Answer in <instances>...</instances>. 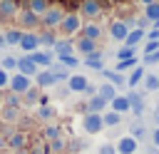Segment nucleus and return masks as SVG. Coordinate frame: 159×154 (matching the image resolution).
I'll use <instances>...</instances> for the list:
<instances>
[{
  "label": "nucleus",
  "mask_w": 159,
  "mask_h": 154,
  "mask_svg": "<svg viewBox=\"0 0 159 154\" xmlns=\"http://www.w3.org/2000/svg\"><path fill=\"white\" fill-rule=\"evenodd\" d=\"M97 154H117V152H114V144H99Z\"/></svg>",
  "instance_id": "nucleus-44"
},
{
  "label": "nucleus",
  "mask_w": 159,
  "mask_h": 154,
  "mask_svg": "<svg viewBox=\"0 0 159 154\" xmlns=\"http://www.w3.org/2000/svg\"><path fill=\"white\" fill-rule=\"evenodd\" d=\"M75 47H77V50H80L82 55H89V52H94V50H97V42H92V40H84V37H80Z\"/></svg>",
  "instance_id": "nucleus-25"
},
{
  "label": "nucleus",
  "mask_w": 159,
  "mask_h": 154,
  "mask_svg": "<svg viewBox=\"0 0 159 154\" xmlns=\"http://www.w3.org/2000/svg\"><path fill=\"white\" fill-rule=\"evenodd\" d=\"M0 104H2V94H0Z\"/></svg>",
  "instance_id": "nucleus-55"
},
{
  "label": "nucleus",
  "mask_w": 159,
  "mask_h": 154,
  "mask_svg": "<svg viewBox=\"0 0 159 154\" xmlns=\"http://www.w3.org/2000/svg\"><path fill=\"white\" fill-rule=\"evenodd\" d=\"M65 152V139L60 137V139H52L50 142V154H62Z\"/></svg>",
  "instance_id": "nucleus-37"
},
{
  "label": "nucleus",
  "mask_w": 159,
  "mask_h": 154,
  "mask_svg": "<svg viewBox=\"0 0 159 154\" xmlns=\"http://www.w3.org/2000/svg\"><path fill=\"white\" fill-rule=\"evenodd\" d=\"M139 2H142V5L147 7V5H152V2H157V0H139Z\"/></svg>",
  "instance_id": "nucleus-52"
},
{
  "label": "nucleus",
  "mask_w": 159,
  "mask_h": 154,
  "mask_svg": "<svg viewBox=\"0 0 159 154\" xmlns=\"http://www.w3.org/2000/svg\"><path fill=\"white\" fill-rule=\"evenodd\" d=\"M109 104H112V112H117L119 117H122L124 112H129V102H127V97H124V94H117Z\"/></svg>",
  "instance_id": "nucleus-16"
},
{
  "label": "nucleus",
  "mask_w": 159,
  "mask_h": 154,
  "mask_svg": "<svg viewBox=\"0 0 159 154\" xmlns=\"http://www.w3.org/2000/svg\"><path fill=\"white\" fill-rule=\"evenodd\" d=\"M137 149H139V142H137V139H132L129 134H127V137H122V139L114 144V152H117V154H137Z\"/></svg>",
  "instance_id": "nucleus-4"
},
{
  "label": "nucleus",
  "mask_w": 159,
  "mask_h": 154,
  "mask_svg": "<svg viewBox=\"0 0 159 154\" xmlns=\"http://www.w3.org/2000/svg\"><path fill=\"white\" fill-rule=\"evenodd\" d=\"M157 2H159V0H157Z\"/></svg>",
  "instance_id": "nucleus-57"
},
{
  "label": "nucleus",
  "mask_w": 159,
  "mask_h": 154,
  "mask_svg": "<svg viewBox=\"0 0 159 154\" xmlns=\"http://www.w3.org/2000/svg\"><path fill=\"white\" fill-rule=\"evenodd\" d=\"M144 89L147 92H154V89H159V75H144Z\"/></svg>",
  "instance_id": "nucleus-30"
},
{
  "label": "nucleus",
  "mask_w": 159,
  "mask_h": 154,
  "mask_svg": "<svg viewBox=\"0 0 159 154\" xmlns=\"http://www.w3.org/2000/svg\"><path fill=\"white\" fill-rule=\"evenodd\" d=\"M94 92H97V97H99V99H104V102H112V99L117 97V89H114L109 82H102Z\"/></svg>",
  "instance_id": "nucleus-14"
},
{
  "label": "nucleus",
  "mask_w": 159,
  "mask_h": 154,
  "mask_svg": "<svg viewBox=\"0 0 159 154\" xmlns=\"http://www.w3.org/2000/svg\"><path fill=\"white\" fill-rule=\"evenodd\" d=\"M55 52L57 55H72V50H75V45L70 42V40H55Z\"/></svg>",
  "instance_id": "nucleus-24"
},
{
  "label": "nucleus",
  "mask_w": 159,
  "mask_h": 154,
  "mask_svg": "<svg viewBox=\"0 0 159 154\" xmlns=\"http://www.w3.org/2000/svg\"><path fill=\"white\" fill-rule=\"evenodd\" d=\"M15 62H17V57H12V55H7V57H2V62H0V70H15Z\"/></svg>",
  "instance_id": "nucleus-39"
},
{
  "label": "nucleus",
  "mask_w": 159,
  "mask_h": 154,
  "mask_svg": "<svg viewBox=\"0 0 159 154\" xmlns=\"http://www.w3.org/2000/svg\"><path fill=\"white\" fill-rule=\"evenodd\" d=\"M87 77L84 75H70V79H67V89L70 92H84L87 89Z\"/></svg>",
  "instance_id": "nucleus-10"
},
{
  "label": "nucleus",
  "mask_w": 159,
  "mask_h": 154,
  "mask_svg": "<svg viewBox=\"0 0 159 154\" xmlns=\"http://www.w3.org/2000/svg\"><path fill=\"white\" fill-rule=\"evenodd\" d=\"M7 87L12 89V94H25L32 84H30V77H22V75H12L10 77V82H7Z\"/></svg>",
  "instance_id": "nucleus-3"
},
{
  "label": "nucleus",
  "mask_w": 159,
  "mask_h": 154,
  "mask_svg": "<svg viewBox=\"0 0 159 154\" xmlns=\"http://www.w3.org/2000/svg\"><path fill=\"white\" fill-rule=\"evenodd\" d=\"M127 32H129V22H127V20H114V22L109 25V35H112V40H117V42H124Z\"/></svg>",
  "instance_id": "nucleus-5"
},
{
  "label": "nucleus",
  "mask_w": 159,
  "mask_h": 154,
  "mask_svg": "<svg viewBox=\"0 0 159 154\" xmlns=\"http://www.w3.org/2000/svg\"><path fill=\"white\" fill-rule=\"evenodd\" d=\"M159 50V42H147L144 45V55H152V52H157Z\"/></svg>",
  "instance_id": "nucleus-46"
},
{
  "label": "nucleus",
  "mask_w": 159,
  "mask_h": 154,
  "mask_svg": "<svg viewBox=\"0 0 159 154\" xmlns=\"http://www.w3.org/2000/svg\"><path fill=\"white\" fill-rule=\"evenodd\" d=\"M99 32H102V30H99V25H94V22H92V25H84V27H82V37H84V40H92V42H97Z\"/></svg>",
  "instance_id": "nucleus-23"
},
{
  "label": "nucleus",
  "mask_w": 159,
  "mask_h": 154,
  "mask_svg": "<svg viewBox=\"0 0 159 154\" xmlns=\"http://www.w3.org/2000/svg\"><path fill=\"white\" fill-rule=\"evenodd\" d=\"M142 40H144V32H142V30H132V32H127V37H124V47H137Z\"/></svg>",
  "instance_id": "nucleus-22"
},
{
  "label": "nucleus",
  "mask_w": 159,
  "mask_h": 154,
  "mask_svg": "<svg viewBox=\"0 0 159 154\" xmlns=\"http://www.w3.org/2000/svg\"><path fill=\"white\" fill-rule=\"evenodd\" d=\"M15 70H17V75H22V77H35V75H37V67H35L27 57H20V60L15 62Z\"/></svg>",
  "instance_id": "nucleus-9"
},
{
  "label": "nucleus",
  "mask_w": 159,
  "mask_h": 154,
  "mask_svg": "<svg viewBox=\"0 0 159 154\" xmlns=\"http://www.w3.org/2000/svg\"><path fill=\"white\" fill-rule=\"evenodd\" d=\"M37 22H40V17H37V15H32L30 10H22V12H20V25H22V27H27V30H30V27H35Z\"/></svg>",
  "instance_id": "nucleus-21"
},
{
  "label": "nucleus",
  "mask_w": 159,
  "mask_h": 154,
  "mask_svg": "<svg viewBox=\"0 0 159 154\" xmlns=\"http://www.w3.org/2000/svg\"><path fill=\"white\" fill-rule=\"evenodd\" d=\"M7 82H10V75H7L5 70H0V89H2V87H7Z\"/></svg>",
  "instance_id": "nucleus-47"
},
{
  "label": "nucleus",
  "mask_w": 159,
  "mask_h": 154,
  "mask_svg": "<svg viewBox=\"0 0 159 154\" xmlns=\"http://www.w3.org/2000/svg\"><path fill=\"white\" fill-rule=\"evenodd\" d=\"M37 117H40V119H52V117H55V107H50V104H47V107H40V109H37Z\"/></svg>",
  "instance_id": "nucleus-40"
},
{
  "label": "nucleus",
  "mask_w": 159,
  "mask_h": 154,
  "mask_svg": "<svg viewBox=\"0 0 159 154\" xmlns=\"http://www.w3.org/2000/svg\"><path fill=\"white\" fill-rule=\"evenodd\" d=\"M57 60H60L57 65H62V67H77L80 65V57H75V55H60Z\"/></svg>",
  "instance_id": "nucleus-32"
},
{
  "label": "nucleus",
  "mask_w": 159,
  "mask_h": 154,
  "mask_svg": "<svg viewBox=\"0 0 159 154\" xmlns=\"http://www.w3.org/2000/svg\"><path fill=\"white\" fill-rule=\"evenodd\" d=\"M32 15H37V17H42L45 15V10H47V2L45 0H30V7H27Z\"/></svg>",
  "instance_id": "nucleus-29"
},
{
  "label": "nucleus",
  "mask_w": 159,
  "mask_h": 154,
  "mask_svg": "<svg viewBox=\"0 0 159 154\" xmlns=\"http://www.w3.org/2000/svg\"><path fill=\"white\" fill-rule=\"evenodd\" d=\"M5 104H7V107H20V94H7Z\"/></svg>",
  "instance_id": "nucleus-42"
},
{
  "label": "nucleus",
  "mask_w": 159,
  "mask_h": 154,
  "mask_svg": "<svg viewBox=\"0 0 159 154\" xmlns=\"http://www.w3.org/2000/svg\"><path fill=\"white\" fill-rule=\"evenodd\" d=\"M82 129H84L87 134H99V132L104 129V124H102V114L87 112V114L82 117Z\"/></svg>",
  "instance_id": "nucleus-1"
},
{
  "label": "nucleus",
  "mask_w": 159,
  "mask_h": 154,
  "mask_svg": "<svg viewBox=\"0 0 159 154\" xmlns=\"http://www.w3.org/2000/svg\"><path fill=\"white\" fill-rule=\"evenodd\" d=\"M157 62H159V50L152 55H144V65H157Z\"/></svg>",
  "instance_id": "nucleus-43"
},
{
  "label": "nucleus",
  "mask_w": 159,
  "mask_h": 154,
  "mask_svg": "<svg viewBox=\"0 0 159 154\" xmlns=\"http://www.w3.org/2000/svg\"><path fill=\"white\" fill-rule=\"evenodd\" d=\"M10 154H15V152H10Z\"/></svg>",
  "instance_id": "nucleus-56"
},
{
  "label": "nucleus",
  "mask_w": 159,
  "mask_h": 154,
  "mask_svg": "<svg viewBox=\"0 0 159 154\" xmlns=\"http://www.w3.org/2000/svg\"><path fill=\"white\" fill-rule=\"evenodd\" d=\"M102 75L107 77V82L117 89V87H124L127 84V79H124V75H119V72H114V70H102Z\"/></svg>",
  "instance_id": "nucleus-15"
},
{
  "label": "nucleus",
  "mask_w": 159,
  "mask_h": 154,
  "mask_svg": "<svg viewBox=\"0 0 159 154\" xmlns=\"http://www.w3.org/2000/svg\"><path fill=\"white\" fill-rule=\"evenodd\" d=\"M25 97H27V102H37V89H32V87H30V89L25 92Z\"/></svg>",
  "instance_id": "nucleus-48"
},
{
  "label": "nucleus",
  "mask_w": 159,
  "mask_h": 154,
  "mask_svg": "<svg viewBox=\"0 0 159 154\" xmlns=\"http://www.w3.org/2000/svg\"><path fill=\"white\" fill-rule=\"evenodd\" d=\"M154 119H157V127H159V107H157V114H154Z\"/></svg>",
  "instance_id": "nucleus-53"
},
{
  "label": "nucleus",
  "mask_w": 159,
  "mask_h": 154,
  "mask_svg": "<svg viewBox=\"0 0 159 154\" xmlns=\"http://www.w3.org/2000/svg\"><path fill=\"white\" fill-rule=\"evenodd\" d=\"M20 50H25L27 55L35 52V50H40V40H37V35H35V32H22V37H20Z\"/></svg>",
  "instance_id": "nucleus-8"
},
{
  "label": "nucleus",
  "mask_w": 159,
  "mask_h": 154,
  "mask_svg": "<svg viewBox=\"0 0 159 154\" xmlns=\"http://www.w3.org/2000/svg\"><path fill=\"white\" fill-rule=\"evenodd\" d=\"M37 40H40V45H55V35L52 32H42V35H37Z\"/></svg>",
  "instance_id": "nucleus-41"
},
{
  "label": "nucleus",
  "mask_w": 159,
  "mask_h": 154,
  "mask_svg": "<svg viewBox=\"0 0 159 154\" xmlns=\"http://www.w3.org/2000/svg\"><path fill=\"white\" fill-rule=\"evenodd\" d=\"M62 17H65V15L60 12V7H47V10H45V15H42L40 20H42V25H45V27H57V25L62 22Z\"/></svg>",
  "instance_id": "nucleus-6"
},
{
  "label": "nucleus",
  "mask_w": 159,
  "mask_h": 154,
  "mask_svg": "<svg viewBox=\"0 0 159 154\" xmlns=\"http://www.w3.org/2000/svg\"><path fill=\"white\" fill-rule=\"evenodd\" d=\"M132 57H134V47H119L117 62H124V60H132Z\"/></svg>",
  "instance_id": "nucleus-35"
},
{
  "label": "nucleus",
  "mask_w": 159,
  "mask_h": 154,
  "mask_svg": "<svg viewBox=\"0 0 159 154\" xmlns=\"http://www.w3.org/2000/svg\"><path fill=\"white\" fill-rule=\"evenodd\" d=\"M27 60H30L37 70H40V67H42V70H47V67L55 62L52 52H47V50H35V52H30V55H27Z\"/></svg>",
  "instance_id": "nucleus-2"
},
{
  "label": "nucleus",
  "mask_w": 159,
  "mask_h": 154,
  "mask_svg": "<svg viewBox=\"0 0 159 154\" xmlns=\"http://www.w3.org/2000/svg\"><path fill=\"white\" fill-rule=\"evenodd\" d=\"M2 119H5V122H17V119H20V107H7V104H2Z\"/></svg>",
  "instance_id": "nucleus-26"
},
{
  "label": "nucleus",
  "mask_w": 159,
  "mask_h": 154,
  "mask_svg": "<svg viewBox=\"0 0 159 154\" xmlns=\"http://www.w3.org/2000/svg\"><path fill=\"white\" fill-rule=\"evenodd\" d=\"M137 67V57H132V60H124V62H117V72L122 75L124 70H134Z\"/></svg>",
  "instance_id": "nucleus-38"
},
{
  "label": "nucleus",
  "mask_w": 159,
  "mask_h": 154,
  "mask_svg": "<svg viewBox=\"0 0 159 154\" xmlns=\"http://www.w3.org/2000/svg\"><path fill=\"white\" fill-rule=\"evenodd\" d=\"M119 122H122V117L117 112H102V124L104 127H117Z\"/></svg>",
  "instance_id": "nucleus-28"
},
{
  "label": "nucleus",
  "mask_w": 159,
  "mask_h": 154,
  "mask_svg": "<svg viewBox=\"0 0 159 154\" xmlns=\"http://www.w3.org/2000/svg\"><path fill=\"white\" fill-rule=\"evenodd\" d=\"M144 134H147V129H144V124H139V122H134V124H132V129H129V137H132V139H137V137L142 139Z\"/></svg>",
  "instance_id": "nucleus-36"
},
{
  "label": "nucleus",
  "mask_w": 159,
  "mask_h": 154,
  "mask_svg": "<svg viewBox=\"0 0 159 154\" xmlns=\"http://www.w3.org/2000/svg\"><path fill=\"white\" fill-rule=\"evenodd\" d=\"M124 97H127V102H129V109H132L134 114H142V109H144L142 97H139L137 92H129V94H124Z\"/></svg>",
  "instance_id": "nucleus-18"
},
{
  "label": "nucleus",
  "mask_w": 159,
  "mask_h": 154,
  "mask_svg": "<svg viewBox=\"0 0 159 154\" xmlns=\"http://www.w3.org/2000/svg\"><path fill=\"white\" fill-rule=\"evenodd\" d=\"M144 37H147L149 42H159V30L154 27V30H149V32H144Z\"/></svg>",
  "instance_id": "nucleus-45"
},
{
  "label": "nucleus",
  "mask_w": 159,
  "mask_h": 154,
  "mask_svg": "<svg viewBox=\"0 0 159 154\" xmlns=\"http://www.w3.org/2000/svg\"><path fill=\"white\" fill-rule=\"evenodd\" d=\"M80 12H82V17H97L99 15V2L97 0H82Z\"/></svg>",
  "instance_id": "nucleus-13"
},
{
  "label": "nucleus",
  "mask_w": 159,
  "mask_h": 154,
  "mask_svg": "<svg viewBox=\"0 0 159 154\" xmlns=\"http://www.w3.org/2000/svg\"><path fill=\"white\" fill-rule=\"evenodd\" d=\"M84 65H87V67H94V70L102 72V70H104V65H102V52H99V50L89 52V55L84 57Z\"/></svg>",
  "instance_id": "nucleus-17"
},
{
  "label": "nucleus",
  "mask_w": 159,
  "mask_h": 154,
  "mask_svg": "<svg viewBox=\"0 0 159 154\" xmlns=\"http://www.w3.org/2000/svg\"><path fill=\"white\" fill-rule=\"evenodd\" d=\"M35 82H37V87H52V84H57V79H55V75L50 70H37Z\"/></svg>",
  "instance_id": "nucleus-12"
},
{
  "label": "nucleus",
  "mask_w": 159,
  "mask_h": 154,
  "mask_svg": "<svg viewBox=\"0 0 159 154\" xmlns=\"http://www.w3.org/2000/svg\"><path fill=\"white\" fill-rule=\"evenodd\" d=\"M144 17L149 20V22H159V2H152V5H147L144 7Z\"/></svg>",
  "instance_id": "nucleus-27"
},
{
  "label": "nucleus",
  "mask_w": 159,
  "mask_h": 154,
  "mask_svg": "<svg viewBox=\"0 0 159 154\" xmlns=\"http://www.w3.org/2000/svg\"><path fill=\"white\" fill-rule=\"evenodd\" d=\"M5 142H7L12 149H25V147H27V139H25V134H22V132H12V134H10V139H5Z\"/></svg>",
  "instance_id": "nucleus-20"
},
{
  "label": "nucleus",
  "mask_w": 159,
  "mask_h": 154,
  "mask_svg": "<svg viewBox=\"0 0 159 154\" xmlns=\"http://www.w3.org/2000/svg\"><path fill=\"white\" fill-rule=\"evenodd\" d=\"M20 37H22V32H20V30H7V32L2 35L5 45H20Z\"/></svg>",
  "instance_id": "nucleus-31"
},
{
  "label": "nucleus",
  "mask_w": 159,
  "mask_h": 154,
  "mask_svg": "<svg viewBox=\"0 0 159 154\" xmlns=\"http://www.w3.org/2000/svg\"><path fill=\"white\" fill-rule=\"evenodd\" d=\"M17 15V2L15 0H0V20H10Z\"/></svg>",
  "instance_id": "nucleus-11"
},
{
  "label": "nucleus",
  "mask_w": 159,
  "mask_h": 154,
  "mask_svg": "<svg viewBox=\"0 0 159 154\" xmlns=\"http://www.w3.org/2000/svg\"><path fill=\"white\" fill-rule=\"evenodd\" d=\"M57 27H60L65 35H75V32L80 30V15H65Z\"/></svg>",
  "instance_id": "nucleus-7"
},
{
  "label": "nucleus",
  "mask_w": 159,
  "mask_h": 154,
  "mask_svg": "<svg viewBox=\"0 0 159 154\" xmlns=\"http://www.w3.org/2000/svg\"><path fill=\"white\" fill-rule=\"evenodd\" d=\"M149 25H152V22H149L147 17H139V27H137V30H142V32H147V27H149Z\"/></svg>",
  "instance_id": "nucleus-49"
},
{
  "label": "nucleus",
  "mask_w": 159,
  "mask_h": 154,
  "mask_svg": "<svg viewBox=\"0 0 159 154\" xmlns=\"http://www.w3.org/2000/svg\"><path fill=\"white\" fill-rule=\"evenodd\" d=\"M104 107H107V102H104V99H99V97H92V99H89V112L102 114V112H104Z\"/></svg>",
  "instance_id": "nucleus-33"
},
{
  "label": "nucleus",
  "mask_w": 159,
  "mask_h": 154,
  "mask_svg": "<svg viewBox=\"0 0 159 154\" xmlns=\"http://www.w3.org/2000/svg\"><path fill=\"white\" fill-rule=\"evenodd\" d=\"M152 144H154V149H159V127H157L154 134H152Z\"/></svg>",
  "instance_id": "nucleus-50"
},
{
  "label": "nucleus",
  "mask_w": 159,
  "mask_h": 154,
  "mask_svg": "<svg viewBox=\"0 0 159 154\" xmlns=\"http://www.w3.org/2000/svg\"><path fill=\"white\" fill-rule=\"evenodd\" d=\"M32 154H45V149H42L40 144H35V147H32Z\"/></svg>",
  "instance_id": "nucleus-51"
},
{
  "label": "nucleus",
  "mask_w": 159,
  "mask_h": 154,
  "mask_svg": "<svg viewBox=\"0 0 159 154\" xmlns=\"http://www.w3.org/2000/svg\"><path fill=\"white\" fill-rule=\"evenodd\" d=\"M42 137L52 142V139H60V137H62V132H60V127H55V124H50V127H45V132H42Z\"/></svg>",
  "instance_id": "nucleus-34"
},
{
  "label": "nucleus",
  "mask_w": 159,
  "mask_h": 154,
  "mask_svg": "<svg viewBox=\"0 0 159 154\" xmlns=\"http://www.w3.org/2000/svg\"><path fill=\"white\" fill-rule=\"evenodd\" d=\"M154 27H157V30H159V22H157V25H154Z\"/></svg>",
  "instance_id": "nucleus-54"
},
{
  "label": "nucleus",
  "mask_w": 159,
  "mask_h": 154,
  "mask_svg": "<svg viewBox=\"0 0 159 154\" xmlns=\"http://www.w3.org/2000/svg\"><path fill=\"white\" fill-rule=\"evenodd\" d=\"M144 75H147V72H144V67H142V65H137V67L129 72V77H127V84H129V87H137V84L144 79Z\"/></svg>",
  "instance_id": "nucleus-19"
}]
</instances>
